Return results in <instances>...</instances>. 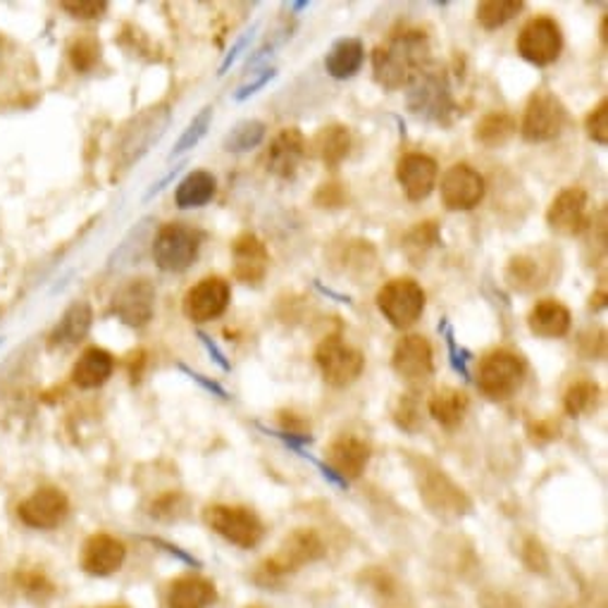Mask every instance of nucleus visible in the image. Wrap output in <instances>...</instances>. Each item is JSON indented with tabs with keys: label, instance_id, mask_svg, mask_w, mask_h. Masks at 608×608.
Returning a JSON list of instances; mask_svg holds the SVG:
<instances>
[{
	"label": "nucleus",
	"instance_id": "20e7f679",
	"mask_svg": "<svg viewBox=\"0 0 608 608\" xmlns=\"http://www.w3.org/2000/svg\"><path fill=\"white\" fill-rule=\"evenodd\" d=\"M153 258L163 272L189 270L201 254L203 232L187 222H167L153 236Z\"/></svg>",
	"mask_w": 608,
	"mask_h": 608
},
{
	"label": "nucleus",
	"instance_id": "a18cd8bd",
	"mask_svg": "<svg viewBox=\"0 0 608 608\" xmlns=\"http://www.w3.org/2000/svg\"><path fill=\"white\" fill-rule=\"evenodd\" d=\"M108 3L98 0H82V3H62V10H68L74 20H96L101 17Z\"/></svg>",
	"mask_w": 608,
	"mask_h": 608
},
{
	"label": "nucleus",
	"instance_id": "f257e3e1",
	"mask_svg": "<svg viewBox=\"0 0 608 608\" xmlns=\"http://www.w3.org/2000/svg\"><path fill=\"white\" fill-rule=\"evenodd\" d=\"M430 60V38L420 30L394 32L385 44H379L373 52V74L375 82L387 89H406V84L422 70Z\"/></svg>",
	"mask_w": 608,
	"mask_h": 608
},
{
	"label": "nucleus",
	"instance_id": "6e6552de",
	"mask_svg": "<svg viewBox=\"0 0 608 608\" xmlns=\"http://www.w3.org/2000/svg\"><path fill=\"white\" fill-rule=\"evenodd\" d=\"M315 363L320 367L323 379L335 389L351 387L363 375L365 367L363 353L343 341L339 335L320 341V347L315 349Z\"/></svg>",
	"mask_w": 608,
	"mask_h": 608
},
{
	"label": "nucleus",
	"instance_id": "1a4fd4ad",
	"mask_svg": "<svg viewBox=\"0 0 608 608\" xmlns=\"http://www.w3.org/2000/svg\"><path fill=\"white\" fill-rule=\"evenodd\" d=\"M206 523L215 535L242 549L258 547L266 535L258 515L244 506H210L206 511Z\"/></svg>",
	"mask_w": 608,
	"mask_h": 608
},
{
	"label": "nucleus",
	"instance_id": "c03bdc74",
	"mask_svg": "<svg viewBox=\"0 0 608 608\" xmlns=\"http://www.w3.org/2000/svg\"><path fill=\"white\" fill-rule=\"evenodd\" d=\"M277 77V70L274 68H262L260 72H256L254 77L250 79H246V82L234 91V101H246V98H250L254 94H258V91L266 86V84H270L272 79Z\"/></svg>",
	"mask_w": 608,
	"mask_h": 608
},
{
	"label": "nucleus",
	"instance_id": "b1692460",
	"mask_svg": "<svg viewBox=\"0 0 608 608\" xmlns=\"http://www.w3.org/2000/svg\"><path fill=\"white\" fill-rule=\"evenodd\" d=\"M571 311H568L557 299L537 301L530 315H527V327L535 337L541 339H559L565 337L571 329Z\"/></svg>",
	"mask_w": 608,
	"mask_h": 608
},
{
	"label": "nucleus",
	"instance_id": "f704fd0d",
	"mask_svg": "<svg viewBox=\"0 0 608 608\" xmlns=\"http://www.w3.org/2000/svg\"><path fill=\"white\" fill-rule=\"evenodd\" d=\"M268 135L266 122L260 120H242L236 122L222 139V151L227 153H246L250 149H258L262 139Z\"/></svg>",
	"mask_w": 608,
	"mask_h": 608
},
{
	"label": "nucleus",
	"instance_id": "72a5a7b5",
	"mask_svg": "<svg viewBox=\"0 0 608 608\" xmlns=\"http://www.w3.org/2000/svg\"><path fill=\"white\" fill-rule=\"evenodd\" d=\"M601 401V389L594 379H575L571 387L563 394V408L568 416L580 418L592 413Z\"/></svg>",
	"mask_w": 608,
	"mask_h": 608
},
{
	"label": "nucleus",
	"instance_id": "f8f14e48",
	"mask_svg": "<svg viewBox=\"0 0 608 608\" xmlns=\"http://www.w3.org/2000/svg\"><path fill=\"white\" fill-rule=\"evenodd\" d=\"M515 48H518L523 60L537 65V68H547V65L557 62L563 50V34L559 22L547 15L533 17L521 30Z\"/></svg>",
	"mask_w": 608,
	"mask_h": 608
},
{
	"label": "nucleus",
	"instance_id": "5701e85b",
	"mask_svg": "<svg viewBox=\"0 0 608 608\" xmlns=\"http://www.w3.org/2000/svg\"><path fill=\"white\" fill-rule=\"evenodd\" d=\"M127 559V547L113 535H94L86 539L82 549V568L89 575H113L122 568Z\"/></svg>",
	"mask_w": 608,
	"mask_h": 608
},
{
	"label": "nucleus",
	"instance_id": "8fccbe9b",
	"mask_svg": "<svg viewBox=\"0 0 608 608\" xmlns=\"http://www.w3.org/2000/svg\"><path fill=\"white\" fill-rule=\"evenodd\" d=\"M606 306V292L601 289L599 294H592V308H604Z\"/></svg>",
	"mask_w": 608,
	"mask_h": 608
},
{
	"label": "nucleus",
	"instance_id": "37998d69",
	"mask_svg": "<svg viewBox=\"0 0 608 608\" xmlns=\"http://www.w3.org/2000/svg\"><path fill=\"white\" fill-rule=\"evenodd\" d=\"M444 329V335H446V343H448V355H452V367L456 370V373L463 377V379H470V370H468V359H470V353L468 351H463L458 349V343H456V337L452 329H448L446 323L440 325V332Z\"/></svg>",
	"mask_w": 608,
	"mask_h": 608
},
{
	"label": "nucleus",
	"instance_id": "49530a36",
	"mask_svg": "<svg viewBox=\"0 0 608 608\" xmlns=\"http://www.w3.org/2000/svg\"><path fill=\"white\" fill-rule=\"evenodd\" d=\"M184 373H187L194 382H198V385H201L203 389H208L210 394H215V396H220V399H230V394H227V389L224 387H220L218 382H213V379H206L203 375H198V373H194V370H189V367H184V365H179Z\"/></svg>",
	"mask_w": 608,
	"mask_h": 608
},
{
	"label": "nucleus",
	"instance_id": "c85d7f7f",
	"mask_svg": "<svg viewBox=\"0 0 608 608\" xmlns=\"http://www.w3.org/2000/svg\"><path fill=\"white\" fill-rule=\"evenodd\" d=\"M551 277V266L547 260H541L535 254H521L508 260L506 268V282L515 289V292H535L541 289Z\"/></svg>",
	"mask_w": 608,
	"mask_h": 608
},
{
	"label": "nucleus",
	"instance_id": "423d86ee",
	"mask_svg": "<svg viewBox=\"0 0 608 608\" xmlns=\"http://www.w3.org/2000/svg\"><path fill=\"white\" fill-rule=\"evenodd\" d=\"M568 122L565 105L557 94H551L549 89H539L527 98L521 135L527 143H547L559 139L563 135Z\"/></svg>",
	"mask_w": 608,
	"mask_h": 608
},
{
	"label": "nucleus",
	"instance_id": "4be33fe9",
	"mask_svg": "<svg viewBox=\"0 0 608 608\" xmlns=\"http://www.w3.org/2000/svg\"><path fill=\"white\" fill-rule=\"evenodd\" d=\"M437 175H440L437 163L425 153H408L401 157L399 165H396V179H399L408 201L413 203L425 201V198L434 191Z\"/></svg>",
	"mask_w": 608,
	"mask_h": 608
},
{
	"label": "nucleus",
	"instance_id": "f3484780",
	"mask_svg": "<svg viewBox=\"0 0 608 608\" xmlns=\"http://www.w3.org/2000/svg\"><path fill=\"white\" fill-rule=\"evenodd\" d=\"M230 299V282H224L222 277H206L184 296V315L191 323H210L227 311Z\"/></svg>",
	"mask_w": 608,
	"mask_h": 608
},
{
	"label": "nucleus",
	"instance_id": "39448f33",
	"mask_svg": "<svg viewBox=\"0 0 608 608\" xmlns=\"http://www.w3.org/2000/svg\"><path fill=\"white\" fill-rule=\"evenodd\" d=\"M377 308L385 320L396 329L413 327L425 313L428 296L411 277H396L377 292Z\"/></svg>",
	"mask_w": 608,
	"mask_h": 608
},
{
	"label": "nucleus",
	"instance_id": "3c124183",
	"mask_svg": "<svg viewBox=\"0 0 608 608\" xmlns=\"http://www.w3.org/2000/svg\"><path fill=\"white\" fill-rule=\"evenodd\" d=\"M308 3H289V10H294V12H301V10H306Z\"/></svg>",
	"mask_w": 608,
	"mask_h": 608
},
{
	"label": "nucleus",
	"instance_id": "864d4df0",
	"mask_svg": "<svg viewBox=\"0 0 608 608\" xmlns=\"http://www.w3.org/2000/svg\"><path fill=\"white\" fill-rule=\"evenodd\" d=\"M248 608H260V606H248Z\"/></svg>",
	"mask_w": 608,
	"mask_h": 608
},
{
	"label": "nucleus",
	"instance_id": "bb28decb",
	"mask_svg": "<svg viewBox=\"0 0 608 608\" xmlns=\"http://www.w3.org/2000/svg\"><path fill=\"white\" fill-rule=\"evenodd\" d=\"M115 370L113 353L101 347L86 349L72 367V382L79 389H98L110 379Z\"/></svg>",
	"mask_w": 608,
	"mask_h": 608
},
{
	"label": "nucleus",
	"instance_id": "c756f323",
	"mask_svg": "<svg viewBox=\"0 0 608 608\" xmlns=\"http://www.w3.org/2000/svg\"><path fill=\"white\" fill-rule=\"evenodd\" d=\"M313 155L327 167H337L351 153V131L343 125L323 127L311 141Z\"/></svg>",
	"mask_w": 608,
	"mask_h": 608
},
{
	"label": "nucleus",
	"instance_id": "cd10ccee",
	"mask_svg": "<svg viewBox=\"0 0 608 608\" xmlns=\"http://www.w3.org/2000/svg\"><path fill=\"white\" fill-rule=\"evenodd\" d=\"M365 62V46L361 38H339L332 46H329L327 56H325V70L332 79H351L361 72Z\"/></svg>",
	"mask_w": 608,
	"mask_h": 608
},
{
	"label": "nucleus",
	"instance_id": "aec40b11",
	"mask_svg": "<svg viewBox=\"0 0 608 608\" xmlns=\"http://www.w3.org/2000/svg\"><path fill=\"white\" fill-rule=\"evenodd\" d=\"M306 155L308 143L306 137H303V131L296 127H287L272 139L266 155V165L270 175L280 179H294Z\"/></svg>",
	"mask_w": 608,
	"mask_h": 608
},
{
	"label": "nucleus",
	"instance_id": "0eeeda50",
	"mask_svg": "<svg viewBox=\"0 0 608 608\" xmlns=\"http://www.w3.org/2000/svg\"><path fill=\"white\" fill-rule=\"evenodd\" d=\"M525 363L518 353L499 349L487 353L478 367V389L492 401H506L523 387Z\"/></svg>",
	"mask_w": 608,
	"mask_h": 608
},
{
	"label": "nucleus",
	"instance_id": "6e6d98bb",
	"mask_svg": "<svg viewBox=\"0 0 608 608\" xmlns=\"http://www.w3.org/2000/svg\"><path fill=\"white\" fill-rule=\"evenodd\" d=\"M113 608H117V606H113Z\"/></svg>",
	"mask_w": 608,
	"mask_h": 608
},
{
	"label": "nucleus",
	"instance_id": "ddd939ff",
	"mask_svg": "<svg viewBox=\"0 0 608 608\" xmlns=\"http://www.w3.org/2000/svg\"><path fill=\"white\" fill-rule=\"evenodd\" d=\"M329 480L337 484H349V480L361 478L370 460V444L355 434H339L325 452Z\"/></svg>",
	"mask_w": 608,
	"mask_h": 608
},
{
	"label": "nucleus",
	"instance_id": "603ef678",
	"mask_svg": "<svg viewBox=\"0 0 608 608\" xmlns=\"http://www.w3.org/2000/svg\"><path fill=\"white\" fill-rule=\"evenodd\" d=\"M601 42L606 44V20L601 22Z\"/></svg>",
	"mask_w": 608,
	"mask_h": 608
},
{
	"label": "nucleus",
	"instance_id": "f03ea898",
	"mask_svg": "<svg viewBox=\"0 0 608 608\" xmlns=\"http://www.w3.org/2000/svg\"><path fill=\"white\" fill-rule=\"evenodd\" d=\"M406 105L422 122H432L440 127L452 125L456 115V103L444 70L432 62L428 68H422L411 82L406 84Z\"/></svg>",
	"mask_w": 608,
	"mask_h": 608
},
{
	"label": "nucleus",
	"instance_id": "a211bd4d",
	"mask_svg": "<svg viewBox=\"0 0 608 608\" xmlns=\"http://www.w3.org/2000/svg\"><path fill=\"white\" fill-rule=\"evenodd\" d=\"M547 224L561 236L583 234L587 224V191L583 187H568L553 198L547 210Z\"/></svg>",
	"mask_w": 608,
	"mask_h": 608
},
{
	"label": "nucleus",
	"instance_id": "6ab92c4d",
	"mask_svg": "<svg viewBox=\"0 0 608 608\" xmlns=\"http://www.w3.org/2000/svg\"><path fill=\"white\" fill-rule=\"evenodd\" d=\"M70 513V501L60 489L56 487H44L22 501L20 506V518L24 525L34 527V530H52L58 527Z\"/></svg>",
	"mask_w": 608,
	"mask_h": 608
},
{
	"label": "nucleus",
	"instance_id": "79ce46f5",
	"mask_svg": "<svg viewBox=\"0 0 608 608\" xmlns=\"http://www.w3.org/2000/svg\"><path fill=\"white\" fill-rule=\"evenodd\" d=\"M258 26H260V24H258V22H254V24H250V26H248V30H244V34H242L239 38H236V42H234V46L230 48V52H227V56H224V60L220 62V72H218L220 77H224V74H227V72H230V68H232V65H234L236 60H239V56H242V52H244V50H246V48L250 46V42H254V36L258 34Z\"/></svg>",
	"mask_w": 608,
	"mask_h": 608
},
{
	"label": "nucleus",
	"instance_id": "2f4dec72",
	"mask_svg": "<svg viewBox=\"0 0 608 608\" xmlns=\"http://www.w3.org/2000/svg\"><path fill=\"white\" fill-rule=\"evenodd\" d=\"M218 182L206 169H194L187 177L179 182V187L175 191V203L182 210L191 208H203L215 198Z\"/></svg>",
	"mask_w": 608,
	"mask_h": 608
},
{
	"label": "nucleus",
	"instance_id": "c9c22d12",
	"mask_svg": "<svg viewBox=\"0 0 608 608\" xmlns=\"http://www.w3.org/2000/svg\"><path fill=\"white\" fill-rule=\"evenodd\" d=\"M210 125H213V105H206V108H201L194 115V120L187 125V129H184V135L175 143V149L169 151L167 155L169 161H175V157L196 149L198 143H201V139L208 135Z\"/></svg>",
	"mask_w": 608,
	"mask_h": 608
},
{
	"label": "nucleus",
	"instance_id": "09e8293b",
	"mask_svg": "<svg viewBox=\"0 0 608 608\" xmlns=\"http://www.w3.org/2000/svg\"><path fill=\"white\" fill-rule=\"evenodd\" d=\"M182 167H184V163H182V165H175V167H172V169L167 172V175H165V177H163L161 182H155V184H153V187L149 189V194H147V201H149V198H153L155 194H161V191H163V189L167 187V184H169L172 179H175V177L179 175V172H182Z\"/></svg>",
	"mask_w": 608,
	"mask_h": 608
},
{
	"label": "nucleus",
	"instance_id": "58836bf2",
	"mask_svg": "<svg viewBox=\"0 0 608 608\" xmlns=\"http://www.w3.org/2000/svg\"><path fill=\"white\" fill-rule=\"evenodd\" d=\"M70 60L72 68L77 72H89L96 68V62L101 60V42L96 36L84 34L74 38V44L70 46Z\"/></svg>",
	"mask_w": 608,
	"mask_h": 608
},
{
	"label": "nucleus",
	"instance_id": "393cba45",
	"mask_svg": "<svg viewBox=\"0 0 608 608\" xmlns=\"http://www.w3.org/2000/svg\"><path fill=\"white\" fill-rule=\"evenodd\" d=\"M215 601V585L201 575L177 577L167 589V608H210Z\"/></svg>",
	"mask_w": 608,
	"mask_h": 608
},
{
	"label": "nucleus",
	"instance_id": "7c9ffc66",
	"mask_svg": "<svg viewBox=\"0 0 608 608\" xmlns=\"http://www.w3.org/2000/svg\"><path fill=\"white\" fill-rule=\"evenodd\" d=\"M468 408H470L468 394L460 391V389H454V387H442L440 391H434L430 404H428L430 416L446 430L458 428L463 418H466Z\"/></svg>",
	"mask_w": 608,
	"mask_h": 608
},
{
	"label": "nucleus",
	"instance_id": "9b49d317",
	"mask_svg": "<svg viewBox=\"0 0 608 608\" xmlns=\"http://www.w3.org/2000/svg\"><path fill=\"white\" fill-rule=\"evenodd\" d=\"M325 557V545L320 535L308 527H299L292 535H287L282 539V545L277 547V551L262 565L270 577H282L299 571L303 565H311L315 561H320Z\"/></svg>",
	"mask_w": 608,
	"mask_h": 608
},
{
	"label": "nucleus",
	"instance_id": "a19ab883",
	"mask_svg": "<svg viewBox=\"0 0 608 608\" xmlns=\"http://www.w3.org/2000/svg\"><path fill=\"white\" fill-rule=\"evenodd\" d=\"M396 425L408 432H416L420 428V404L413 399V394H406L394 408Z\"/></svg>",
	"mask_w": 608,
	"mask_h": 608
},
{
	"label": "nucleus",
	"instance_id": "ea45409f",
	"mask_svg": "<svg viewBox=\"0 0 608 608\" xmlns=\"http://www.w3.org/2000/svg\"><path fill=\"white\" fill-rule=\"evenodd\" d=\"M585 129H587V137L594 143L606 147L608 143V101L606 98L597 105V108H592V113L585 120Z\"/></svg>",
	"mask_w": 608,
	"mask_h": 608
},
{
	"label": "nucleus",
	"instance_id": "2eb2a0df",
	"mask_svg": "<svg viewBox=\"0 0 608 608\" xmlns=\"http://www.w3.org/2000/svg\"><path fill=\"white\" fill-rule=\"evenodd\" d=\"M391 367L408 385H425L434 375V355L430 341L422 335H408L399 339L391 355Z\"/></svg>",
	"mask_w": 608,
	"mask_h": 608
},
{
	"label": "nucleus",
	"instance_id": "4c0bfd02",
	"mask_svg": "<svg viewBox=\"0 0 608 608\" xmlns=\"http://www.w3.org/2000/svg\"><path fill=\"white\" fill-rule=\"evenodd\" d=\"M440 244V230H437V224L434 222H420L418 227L406 236V256L411 258L413 262H420L422 258H425L428 250L432 246H437Z\"/></svg>",
	"mask_w": 608,
	"mask_h": 608
},
{
	"label": "nucleus",
	"instance_id": "a878e982",
	"mask_svg": "<svg viewBox=\"0 0 608 608\" xmlns=\"http://www.w3.org/2000/svg\"><path fill=\"white\" fill-rule=\"evenodd\" d=\"M91 323H94V311L86 301H74L72 306L62 313L60 323L50 332V347L52 349H70L77 347L79 341H84Z\"/></svg>",
	"mask_w": 608,
	"mask_h": 608
},
{
	"label": "nucleus",
	"instance_id": "9d476101",
	"mask_svg": "<svg viewBox=\"0 0 608 608\" xmlns=\"http://www.w3.org/2000/svg\"><path fill=\"white\" fill-rule=\"evenodd\" d=\"M416 478H418L422 501H425L434 513L460 515L470 508V501L466 494H463V489L456 487L452 478L434 466V463L420 458L416 468Z\"/></svg>",
	"mask_w": 608,
	"mask_h": 608
},
{
	"label": "nucleus",
	"instance_id": "4468645a",
	"mask_svg": "<svg viewBox=\"0 0 608 608\" xmlns=\"http://www.w3.org/2000/svg\"><path fill=\"white\" fill-rule=\"evenodd\" d=\"M440 189L446 210H452V213H466V210L480 206L484 198V177L475 167L458 163L444 172Z\"/></svg>",
	"mask_w": 608,
	"mask_h": 608
},
{
	"label": "nucleus",
	"instance_id": "5fc2aeb1",
	"mask_svg": "<svg viewBox=\"0 0 608 608\" xmlns=\"http://www.w3.org/2000/svg\"><path fill=\"white\" fill-rule=\"evenodd\" d=\"M0 343H3V339H0Z\"/></svg>",
	"mask_w": 608,
	"mask_h": 608
},
{
	"label": "nucleus",
	"instance_id": "e433bc0d",
	"mask_svg": "<svg viewBox=\"0 0 608 608\" xmlns=\"http://www.w3.org/2000/svg\"><path fill=\"white\" fill-rule=\"evenodd\" d=\"M523 8L525 3H521V0H487V3L478 5V22L484 30L494 32L499 26L508 24Z\"/></svg>",
	"mask_w": 608,
	"mask_h": 608
},
{
	"label": "nucleus",
	"instance_id": "473e14b6",
	"mask_svg": "<svg viewBox=\"0 0 608 608\" xmlns=\"http://www.w3.org/2000/svg\"><path fill=\"white\" fill-rule=\"evenodd\" d=\"M515 131H518V125L508 113H489L475 127L472 137L484 149H501L515 137Z\"/></svg>",
	"mask_w": 608,
	"mask_h": 608
},
{
	"label": "nucleus",
	"instance_id": "dca6fc26",
	"mask_svg": "<svg viewBox=\"0 0 608 608\" xmlns=\"http://www.w3.org/2000/svg\"><path fill=\"white\" fill-rule=\"evenodd\" d=\"M113 313L127 327H147L155 313V287L149 280H129L115 292Z\"/></svg>",
	"mask_w": 608,
	"mask_h": 608
},
{
	"label": "nucleus",
	"instance_id": "7ed1b4c3",
	"mask_svg": "<svg viewBox=\"0 0 608 608\" xmlns=\"http://www.w3.org/2000/svg\"><path fill=\"white\" fill-rule=\"evenodd\" d=\"M169 120L172 113L167 105H153V108H147L131 117L115 141V169H129L131 165L139 163L153 149V143L163 139Z\"/></svg>",
	"mask_w": 608,
	"mask_h": 608
},
{
	"label": "nucleus",
	"instance_id": "de8ad7c7",
	"mask_svg": "<svg viewBox=\"0 0 608 608\" xmlns=\"http://www.w3.org/2000/svg\"><path fill=\"white\" fill-rule=\"evenodd\" d=\"M198 339H201V343L206 347V351H208L210 355H213V361H215L222 370H230V367H232V365H230V361H227V355H224V353L215 347L213 341H210V337H206L203 332H198Z\"/></svg>",
	"mask_w": 608,
	"mask_h": 608
},
{
	"label": "nucleus",
	"instance_id": "412c9836",
	"mask_svg": "<svg viewBox=\"0 0 608 608\" xmlns=\"http://www.w3.org/2000/svg\"><path fill=\"white\" fill-rule=\"evenodd\" d=\"M270 268V254L254 232H244L232 244V270L244 284H260Z\"/></svg>",
	"mask_w": 608,
	"mask_h": 608
}]
</instances>
